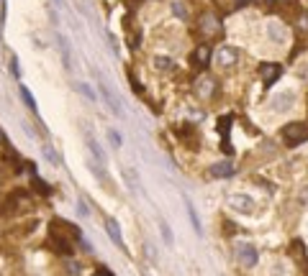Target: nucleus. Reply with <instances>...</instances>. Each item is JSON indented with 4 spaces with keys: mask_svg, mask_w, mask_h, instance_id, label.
<instances>
[{
    "mask_svg": "<svg viewBox=\"0 0 308 276\" xmlns=\"http://www.w3.org/2000/svg\"><path fill=\"white\" fill-rule=\"evenodd\" d=\"M52 240H49V245L52 248H57V253H64V256H70L72 253V243H80V230L72 225V222H67V220H52Z\"/></svg>",
    "mask_w": 308,
    "mask_h": 276,
    "instance_id": "1",
    "label": "nucleus"
},
{
    "mask_svg": "<svg viewBox=\"0 0 308 276\" xmlns=\"http://www.w3.org/2000/svg\"><path fill=\"white\" fill-rule=\"evenodd\" d=\"M229 210H234L236 215H254L257 210V202L247 194V192H236V194H229Z\"/></svg>",
    "mask_w": 308,
    "mask_h": 276,
    "instance_id": "2",
    "label": "nucleus"
},
{
    "mask_svg": "<svg viewBox=\"0 0 308 276\" xmlns=\"http://www.w3.org/2000/svg\"><path fill=\"white\" fill-rule=\"evenodd\" d=\"M305 138H308V126H303V123H288L285 131H282V141L288 146H298Z\"/></svg>",
    "mask_w": 308,
    "mask_h": 276,
    "instance_id": "3",
    "label": "nucleus"
},
{
    "mask_svg": "<svg viewBox=\"0 0 308 276\" xmlns=\"http://www.w3.org/2000/svg\"><path fill=\"white\" fill-rule=\"evenodd\" d=\"M236 258H239L241 266L254 268L257 261H259V253H257V248H254L252 243H236Z\"/></svg>",
    "mask_w": 308,
    "mask_h": 276,
    "instance_id": "4",
    "label": "nucleus"
},
{
    "mask_svg": "<svg viewBox=\"0 0 308 276\" xmlns=\"http://www.w3.org/2000/svg\"><path fill=\"white\" fill-rule=\"evenodd\" d=\"M265 31H267V39H270L272 44H277V46H285V44H288V31H285L282 23L270 21V23L265 26Z\"/></svg>",
    "mask_w": 308,
    "mask_h": 276,
    "instance_id": "5",
    "label": "nucleus"
},
{
    "mask_svg": "<svg viewBox=\"0 0 308 276\" xmlns=\"http://www.w3.org/2000/svg\"><path fill=\"white\" fill-rule=\"evenodd\" d=\"M295 105V92H277L272 100H270V108L275 110V113H285V110H290Z\"/></svg>",
    "mask_w": 308,
    "mask_h": 276,
    "instance_id": "6",
    "label": "nucleus"
},
{
    "mask_svg": "<svg viewBox=\"0 0 308 276\" xmlns=\"http://www.w3.org/2000/svg\"><path fill=\"white\" fill-rule=\"evenodd\" d=\"M236 62H239V52H236L234 46H221V49H218V54H216V64H218V67L226 69V67H234Z\"/></svg>",
    "mask_w": 308,
    "mask_h": 276,
    "instance_id": "7",
    "label": "nucleus"
},
{
    "mask_svg": "<svg viewBox=\"0 0 308 276\" xmlns=\"http://www.w3.org/2000/svg\"><path fill=\"white\" fill-rule=\"evenodd\" d=\"M201 31H203L206 36H213V34L221 31V21H218L213 13H206V16L201 18Z\"/></svg>",
    "mask_w": 308,
    "mask_h": 276,
    "instance_id": "8",
    "label": "nucleus"
},
{
    "mask_svg": "<svg viewBox=\"0 0 308 276\" xmlns=\"http://www.w3.org/2000/svg\"><path fill=\"white\" fill-rule=\"evenodd\" d=\"M280 72H282V67L280 64H265L262 67V82L270 87V85H275L277 82V77H280Z\"/></svg>",
    "mask_w": 308,
    "mask_h": 276,
    "instance_id": "9",
    "label": "nucleus"
},
{
    "mask_svg": "<svg viewBox=\"0 0 308 276\" xmlns=\"http://www.w3.org/2000/svg\"><path fill=\"white\" fill-rule=\"evenodd\" d=\"M100 95H103V100L108 103V108L113 110V115H121V103L116 100V95L111 92V87H108L105 82H100Z\"/></svg>",
    "mask_w": 308,
    "mask_h": 276,
    "instance_id": "10",
    "label": "nucleus"
},
{
    "mask_svg": "<svg viewBox=\"0 0 308 276\" xmlns=\"http://www.w3.org/2000/svg\"><path fill=\"white\" fill-rule=\"evenodd\" d=\"M85 141H87V148H90V154H93V159L98 161V164H103L105 166V154H103V148H100V143L90 136V133H85Z\"/></svg>",
    "mask_w": 308,
    "mask_h": 276,
    "instance_id": "11",
    "label": "nucleus"
},
{
    "mask_svg": "<svg viewBox=\"0 0 308 276\" xmlns=\"http://www.w3.org/2000/svg\"><path fill=\"white\" fill-rule=\"evenodd\" d=\"M231 174H234L231 161H218V164L211 166V177H216V179H224V177H231Z\"/></svg>",
    "mask_w": 308,
    "mask_h": 276,
    "instance_id": "12",
    "label": "nucleus"
},
{
    "mask_svg": "<svg viewBox=\"0 0 308 276\" xmlns=\"http://www.w3.org/2000/svg\"><path fill=\"white\" fill-rule=\"evenodd\" d=\"M213 87H216V82H213L211 77H201V80L195 82V92H198L201 97H211V95H213Z\"/></svg>",
    "mask_w": 308,
    "mask_h": 276,
    "instance_id": "13",
    "label": "nucleus"
},
{
    "mask_svg": "<svg viewBox=\"0 0 308 276\" xmlns=\"http://www.w3.org/2000/svg\"><path fill=\"white\" fill-rule=\"evenodd\" d=\"M105 230H108V235H111V240L118 245V248H123V238H121V228H118V222L113 220V217H108L105 220Z\"/></svg>",
    "mask_w": 308,
    "mask_h": 276,
    "instance_id": "14",
    "label": "nucleus"
},
{
    "mask_svg": "<svg viewBox=\"0 0 308 276\" xmlns=\"http://www.w3.org/2000/svg\"><path fill=\"white\" fill-rule=\"evenodd\" d=\"M208 59H211V46H206V44H203V46H198V49H195V54H193V64H195V67H206V64H208Z\"/></svg>",
    "mask_w": 308,
    "mask_h": 276,
    "instance_id": "15",
    "label": "nucleus"
},
{
    "mask_svg": "<svg viewBox=\"0 0 308 276\" xmlns=\"http://www.w3.org/2000/svg\"><path fill=\"white\" fill-rule=\"evenodd\" d=\"M185 210H188V215H190V222H193V230L198 233V235H203V225H201V217H198V212H195V207H193V202L185 197Z\"/></svg>",
    "mask_w": 308,
    "mask_h": 276,
    "instance_id": "16",
    "label": "nucleus"
},
{
    "mask_svg": "<svg viewBox=\"0 0 308 276\" xmlns=\"http://www.w3.org/2000/svg\"><path fill=\"white\" fill-rule=\"evenodd\" d=\"M59 52H62V57H64V69H67V72H72V59H70V44H67V39H62V36H59Z\"/></svg>",
    "mask_w": 308,
    "mask_h": 276,
    "instance_id": "17",
    "label": "nucleus"
},
{
    "mask_svg": "<svg viewBox=\"0 0 308 276\" xmlns=\"http://www.w3.org/2000/svg\"><path fill=\"white\" fill-rule=\"evenodd\" d=\"M154 67H157L160 72H170L175 67V62L170 57H154Z\"/></svg>",
    "mask_w": 308,
    "mask_h": 276,
    "instance_id": "18",
    "label": "nucleus"
},
{
    "mask_svg": "<svg viewBox=\"0 0 308 276\" xmlns=\"http://www.w3.org/2000/svg\"><path fill=\"white\" fill-rule=\"evenodd\" d=\"M160 233H162V238H165V243H167V245H172V243H175V235H172V228H170V225H167L165 220L160 222Z\"/></svg>",
    "mask_w": 308,
    "mask_h": 276,
    "instance_id": "19",
    "label": "nucleus"
},
{
    "mask_svg": "<svg viewBox=\"0 0 308 276\" xmlns=\"http://www.w3.org/2000/svg\"><path fill=\"white\" fill-rule=\"evenodd\" d=\"M21 97H24V103H26V108H29V110H36V103H34V97H31L29 87H24V85H21Z\"/></svg>",
    "mask_w": 308,
    "mask_h": 276,
    "instance_id": "20",
    "label": "nucleus"
},
{
    "mask_svg": "<svg viewBox=\"0 0 308 276\" xmlns=\"http://www.w3.org/2000/svg\"><path fill=\"white\" fill-rule=\"evenodd\" d=\"M34 189H36V192H41L44 197H47V194H52V189H49V184H47L44 179H39V177H34Z\"/></svg>",
    "mask_w": 308,
    "mask_h": 276,
    "instance_id": "21",
    "label": "nucleus"
},
{
    "mask_svg": "<svg viewBox=\"0 0 308 276\" xmlns=\"http://www.w3.org/2000/svg\"><path fill=\"white\" fill-rule=\"evenodd\" d=\"M172 13H175L178 18H183V21L188 18V8H185V6L180 3V0H175V3H172Z\"/></svg>",
    "mask_w": 308,
    "mask_h": 276,
    "instance_id": "22",
    "label": "nucleus"
},
{
    "mask_svg": "<svg viewBox=\"0 0 308 276\" xmlns=\"http://www.w3.org/2000/svg\"><path fill=\"white\" fill-rule=\"evenodd\" d=\"M75 90H77L80 95H85L87 100H95V95H93V90H90L87 85H82V82H75Z\"/></svg>",
    "mask_w": 308,
    "mask_h": 276,
    "instance_id": "23",
    "label": "nucleus"
},
{
    "mask_svg": "<svg viewBox=\"0 0 308 276\" xmlns=\"http://www.w3.org/2000/svg\"><path fill=\"white\" fill-rule=\"evenodd\" d=\"M11 72H13V77H21V69H18V57H11Z\"/></svg>",
    "mask_w": 308,
    "mask_h": 276,
    "instance_id": "24",
    "label": "nucleus"
},
{
    "mask_svg": "<svg viewBox=\"0 0 308 276\" xmlns=\"http://www.w3.org/2000/svg\"><path fill=\"white\" fill-rule=\"evenodd\" d=\"M229 126H231V118H221L218 120V131L221 133H229Z\"/></svg>",
    "mask_w": 308,
    "mask_h": 276,
    "instance_id": "25",
    "label": "nucleus"
},
{
    "mask_svg": "<svg viewBox=\"0 0 308 276\" xmlns=\"http://www.w3.org/2000/svg\"><path fill=\"white\" fill-rule=\"evenodd\" d=\"M108 138H111V143H113L116 148L121 146V138H118V133H116V131H108Z\"/></svg>",
    "mask_w": 308,
    "mask_h": 276,
    "instance_id": "26",
    "label": "nucleus"
},
{
    "mask_svg": "<svg viewBox=\"0 0 308 276\" xmlns=\"http://www.w3.org/2000/svg\"><path fill=\"white\" fill-rule=\"evenodd\" d=\"M77 212H80V215H82V217H87V215H90V210H87V205H85V202H82V199H80V202H77Z\"/></svg>",
    "mask_w": 308,
    "mask_h": 276,
    "instance_id": "27",
    "label": "nucleus"
},
{
    "mask_svg": "<svg viewBox=\"0 0 308 276\" xmlns=\"http://www.w3.org/2000/svg\"><path fill=\"white\" fill-rule=\"evenodd\" d=\"M80 245H82V250H85V253H93V245H90L85 238H80Z\"/></svg>",
    "mask_w": 308,
    "mask_h": 276,
    "instance_id": "28",
    "label": "nucleus"
},
{
    "mask_svg": "<svg viewBox=\"0 0 308 276\" xmlns=\"http://www.w3.org/2000/svg\"><path fill=\"white\" fill-rule=\"evenodd\" d=\"M44 151H47V156H49V159H52V161H54V164H59V159H57V154H54V151H52V148H49V146H47V148H44Z\"/></svg>",
    "mask_w": 308,
    "mask_h": 276,
    "instance_id": "29",
    "label": "nucleus"
},
{
    "mask_svg": "<svg viewBox=\"0 0 308 276\" xmlns=\"http://www.w3.org/2000/svg\"><path fill=\"white\" fill-rule=\"evenodd\" d=\"M0 143H6V133L3 131H0Z\"/></svg>",
    "mask_w": 308,
    "mask_h": 276,
    "instance_id": "30",
    "label": "nucleus"
},
{
    "mask_svg": "<svg viewBox=\"0 0 308 276\" xmlns=\"http://www.w3.org/2000/svg\"><path fill=\"white\" fill-rule=\"evenodd\" d=\"M239 3H247V0H239Z\"/></svg>",
    "mask_w": 308,
    "mask_h": 276,
    "instance_id": "31",
    "label": "nucleus"
}]
</instances>
